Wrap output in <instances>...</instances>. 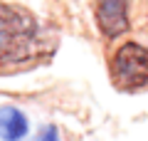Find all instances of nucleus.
I'll use <instances>...</instances> for the list:
<instances>
[{
	"mask_svg": "<svg viewBox=\"0 0 148 141\" xmlns=\"http://www.w3.org/2000/svg\"><path fill=\"white\" fill-rule=\"evenodd\" d=\"M37 20L20 8L0 5V64L22 62L37 42Z\"/></svg>",
	"mask_w": 148,
	"mask_h": 141,
	"instance_id": "obj_1",
	"label": "nucleus"
},
{
	"mask_svg": "<svg viewBox=\"0 0 148 141\" xmlns=\"http://www.w3.org/2000/svg\"><path fill=\"white\" fill-rule=\"evenodd\" d=\"M111 77L121 89H141L148 84V47L126 42L111 59Z\"/></svg>",
	"mask_w": 148,
	"mask_h": 141,
	"instance_id": "obj_2",
	"label": "nucleus"
},
{
	"mask_svg": "<svg viewBox=\"0 0 148 141\" xmlns=\"http://www.w3.org/2000/svg\"><path fill=\"white\" fill-rule=\"evenodd\" d=\"M96 22L109 40L121 37L128 30V0H99Z\"/></svg>",
	"mask_w": 148,
	"mask_h": 141,
	"instance_id": "obj_3",
	"label": "nucleus"
},
{
	"mask_svg": "<svg viewBox=\"0 0 148 141\" xmlns=\"http://www.w3.org/2000/svg\"><path fill=\"white\" fill-rule=\"evenodd\" d=\"M30 131V121L15 106L0 109V139L3 141H22Z\"/></svg>",
	"mask_w": 148,
	"mask_h": 141,
	"instance_id": "obj_4",
	"label": "nucleus"
},
{
	"mask_svg": "<svg viewBox=\"0 0 148 141\" xmlns=\"http://www.w3.org/2000/svg\"><path fill=\"white\" fill-rule=\"evenodd\" d=\"M37 141H59V131L54 129V126H47V129L40 134V139Z\"/></svg>",
	"mask_w": 148,
	"mask_h": 141,
	"instance_id": "obj_5",
	"label": "nucleus"
}]
</instances>
